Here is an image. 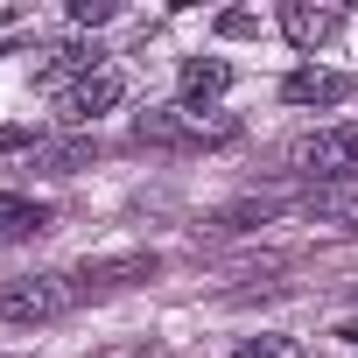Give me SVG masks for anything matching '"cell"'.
I'll return each instance as SVG.
<instances>
[{"label":"cell","mask_w":358,"mask_h":358,"mask_svg":"<svg viewBox=\"0 0 358 358\" xmlns=\"http://www.w3.org/2000/svg\"><path fill=\"white\" fill-rule=\"evenodd\" d=\"M134 141L141 148H211V141H232V120H204L190 106H169V113H141Z\"/></svg>","instance_id":"6da1fadb"},{"label":"cell","mask_w":358,"mask_h":358,"mask_svg":"<svg viewBox=\"0 0 358 358\" xmlns=\"http://www.w3.org/2000/svg\"><path fill=\"white\" fill-rule=\"evenodd\" d=\"M78 302V288H64V274H29L0 288V323H50Z\"/></svg>","instance_id":"7a4b0ae2"},{"label":"cell","mask_w":358,"mask_h":358,"mask_svg":"<svg viewBox=\"0 0 358 358\" xmlns=\"http://www.w3.org/2000/svg\"><path fill=\"white\" fill-rule=\"evenodd\" d=\"M288 162L309 176H330V183H358V127H323V134L295 141Z\"/></svg>","instance_id":"3957f363"},{"label":"cell","mask_w":358,"mask_h":358,"mask_svg":"<svg viewBox=\"0 0 358 358\" xmlns=\"http://www.w3.org/2000/svg\"><path fill=\"white\" fill-rule=\"evenodd\" d=\"M127 99V78L113 71V64H99L92 78H78V85H64V99H57V120H71V127H92L99 113H113Z\"/></svg>","instance_id":"277c9868"},{"label":"cell","mask_w":358,"mask_h":358,"mask_svg":"<svg viewBox=\"0 0 358 358\" xmlns=\"http://www.w3.org/2000/svg\"><path fill=\"white\" fill-rule=\"evenodd\" d=\"M281 99H288V106H351V99H358V78L323 71V64H302V71L281 78Z\"/></svg>","instance_id":"5b68a950"},{"label":"cell","mask_w":358,"mask_h":358,"mask_svg":"<svg viewBox=\"0 0 358 358\" xmlns=\"http://www.w3.org/2000/svg\"><path fill=\"white\" fill-rule=\"evenodd\" d=\"M337 29H344V8H309V0H288L281 8V36L295 50H323Z\"/></svg>","instance_id":"8992f818"},{"label":"cell","mask_w":358,"mask_h":358,"mask_svg":"<svg viewBox=\"0 0 358 358\" xmlns=\"http://www.w3.org/2000/svg\"><path fill=\"white\" fill-rule=\"evenodd\" d=\"M43 232H50V211L36 197L0 190V246H22V239H43Z\"/></svg>","instance_id":"52a82bcc"},{"label":"cell","mask_w":358,"mask_h":358,"mask_svg":"<svg viewBox=\"0 0 358 358\" xmlns=\"http://www.w3.org/2000/svg\"><path fill=\"white\" fill-rule=\"evenodd\" d=\"M148 274H155V260H141V253L134 260H99V267L85 260L78 267V295H106V288H127V281H148Z\"/></svg>","instance_id":"ba28073f"},{"label":"cell","mask_w":358,"mask_h":358,"mask_svg":"<svg viewBox=\"0 0 358 358\" xmlns=\"http://www.w3.org/2000/svg\"><path fill=\"white\" fill-rule=\"evenodd\" d=\"M176 85H183V106L197 113V106H211V99H218V92L232 85V71H225L218 57H190V64H183V78H176Z\"/></svg>","instance_id":"9c48e42d"},{"label":"cell","mask_w":358,"mask_h":358,"mask_svg":"<svg viewBox=\"0 0 358 358\" xmlns=\"http://www.w3.org/2000/svg\"><path fill=\"white\" fill-rule=\"evenodd\" d=\"M309 211H316V218H337V225H344V218L358 225V183H337V190H316V197H309Z\"/></svg>","instance_id":"30bf717a"},{"label":"cell","mask_w":358,"mask_h":358,"mask_svg":"<svg viewBox=\"0 0 358 358\" xmlns=\"http://www.w3.org/2000/svg\"><path fill=\"white\" fill-rule=\"evenodd\" d=\"M232 358H302V344H295V337H281V330H274V337H246V344H239V351H232Z\"/></svg>","instance_id":"8fae6325"},{"label":"cell","mask_w":358,"mask_h":358,"mask_svg":"<svg viewBox=\"0 0 358 358\" xmlns=\"http://www.w3.org/2000/svg\"><path fill=\"white\" fill-rule=\"evenodd\" d=\"M120 8H113V0H71V22L78 29H99V22H113Z\"/></svg>","instance_id":"7c38bea8"},{"label":"cell","mask_w":358,"mask_h":358,"mask_svg":"<svg viewBox=\"0 0 358 358\" xmlns=\"http://www.w3.org/2000/svg\"><path fill=\"white\" fill-rule=\"evenodd\" d=\"M218 36H260L253 15H218Z\"/></svg>","instance_id":"4fadbf2b"},{"label":"cell","mask_w":358,"mask_h":358,"mask_svg":"<svg viewBox=\"0 0 358 358\" xmlns=\"http://www.w3.org/2000/svg\"><path fill=\"white\" fill-rule=\"evenodd\" d=\"M15 148H29V134L22 127H0V155H15Z\"/></svg>","instance_id":"5bb4252c"}]
</instances>
